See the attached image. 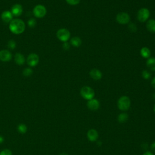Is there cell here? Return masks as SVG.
<instances>
[{
  "instance_id": "obj_19",
  "label": "cell",
  "mask_w": 155,
  "mask_h": 155,
  "mask_svg": "<svg viewBox=\"0 0 155 155\" xmlns=\"http://www.w3.org/2000/svg\"><path fill=\"white\" fill-rule=\"evenodd\" d=\"M70 42H71V44L72 45H73L74 47H78L81 45L82 41H81V39L79 37L75 36V37H73L71 39Z\"/></svg>"
},
{
  "instance_id": "obj_5",
  "label": "cell",
  "mask_w": 155,
  "mask_h": 155,
  "mask_svg": "<svg viewBox=\"0 0 155 155\" xmlns=\"http://www.w3.org/2000/svg\"><path fill=\"white\" fill-rule=\"evenodd\" d=\"M150 16V11L146 8H140L137 12V19L140 22H145Z\"/></svg>"
},
{
  "instance_id": "obj_31",
  "label": "cell",
  "mask_w": 155,
  "mask_h": 155,
  "mask_svg": "<svg viewBox=\"0 0 155 155\" xmlns=\"http://www.w3.org/2000/svg\"><path fill=\"white\" fill-rule=\"evenodd\" d=\"M151 85L153 87H154L155 88V77L153 79V80L151 81Z\"/></svg>"
},
{
  "instance_id": "obj_16",
  "label": "cell",
  "mask_w": 155,
  "mask_h": 155,
  "mask_svg": "<svg viewBox=\"0 0 155 155\" xmlns=\"http://www.w3.org/2000/svg\"><path fill=\"white\" fill-rule=\"evenodd\" d=\"M15 61L18 65H22L25 62V58L22 54L17 53L15 56Z\"/></svg>"
},
{
  "instance_id": "obj_21",
  "label": "cell",
  "mask_w": 155,
  "mask_h": 155,
  "mask_svg": "<svg viewBox=\"0 0 155 155\" xmlns=\"http://www.w3.org/2000/svg\"><path fill=\"white\" fill-rule=\"evenodd\" d=\"M18 131L21 133H25L27 132V126L24 124H19L18 126Z\"/></svg>"
},
{
  "instance_id": "obj_22",
  "label": "cell",
  "mask_w": 155,
  "mask_h": 155,
  "mask_svg": "<svg viewBox=\"0 0 155 155\" xmlns=\"http://www.w3.org/2000/svg\"><path fill=\"white\" fill-rule=\"evenodd\" d=\"M32 73H33L32 70L31 68H25L22 71V74L25 76H30L32 74Z\"/></svg>"
},
{
  "instance_id": "obj_27",
  "label": "cell",
  "mask_w": 155,
  "mask_h": 155,
  "mask_svg": "<svg viewBox=\"0 0 155 155\" xmlns=\"http://www.w3.org/2000/svg\"><path fill=\"white\" fill-rule=\"evenodd\" d=\"M67 2L71 5H77L79 3L80 0H66Z\"/></svg>"
},
{
  "instance_id": "obj_13",
  "label": "cell",
  "mask_w": 155,
  "mask_h": 155,
  "mask_svg": "<svg viewBox=\"0 0 155 155\" xmlns=\"http://www.w3.org/2000/svg\"><path fill=\"white\" fill-rule=\"evenodd\" d=\"M89 74H90V77L92 79H93L94 80H96V81L101 79L102 76L101 71L99 70L96 69V68H93V69L91 70Z\"/></svg>"
},
{
  "instance_id": "obj_4",
  "label": "cell",
  "mask_w": 155,
  "mask_h": 155,
  "mask_svg": "<svg viewBox=\"0 0 155 155\" xmlns=\"http://www.w3.org/2000/svg\"><path fill=\"white\" fill-rule=\"evenodd\" d=\"M56 36L60 41L65 42L70 39V33L66 28H61L58 30Z\"/></svg>"
},
{
  "instance_id": "obj_11",
  "label": "cell",
  "mask_w": 155,
  "mask_h": 155,
  "mask_svg": "<svg viewBox=\"0 0 155 155\" xmlns=\"http://www.w3.org/2000/svg\"><path fill=\"white\" fill-rule=\"evenodd\" d=\"M23 11V8L21 5L16 4H15L14 5H13V7H12V10H11V12L13 15V16H20Z\"/></svg>"
},
{
  "instance_id": "obj_15",
  "label": "cell",
  "mask_w": 155,
  "mask_h": 155,
  "mask_svg": "<svg viewBox=\"0 0 155 155\" xmlns=\"http://www.w3.org/2000/svg\"><path fill=\"white\" fill-rule=\"evenodd\" d=\"M147 28L151 33H155V20L150 19L147 22Z\"/></svg>"
},
{
  "instance_id": "obj_29",
  "label": "cell",
  "mask_w": 155,
  "mask_h": 155,
  "mask_svg": "<svg viewBox=\"0 0 155 155\" xmlns=\"http://www.w3.org/2000/svg\"><path fill=\"white\" fill-rule=\"evenodd\" d=\"M69 44H68V43H67V42H64V44H63V48H64V49H65V50H68V48H69Z\"/></svg>"
},
{
  "instance_id": "obj_8",
  "label": "cell",
  "mask_w": 155,
  "mask_h": 155,
  "mask_svg": "<svg viewBox=\"0 0 155 155\" xmlns=\"http://www.w3.org/2000/svg\"><path fill=\"white\" fill-rule=\"evenodd\" d=\"M39 56L35 53H31L29 54L27 59V62L30 67L36 66L39 62Z\"/></svg>"
},
{
  "instance_id": "obj_3",
  "label": "cell",
  "mask_w": 155,
  "mask_h": 155,
  "mask_svg": "<svg viewBox=\"0 0 155 155\" xmlns=\"http://www.w3.org/2000/svg\"><path fill=\"white\" fill-rule=\"evenodd\" d=\"M80 93L82 97L87 100H90L91 99H93L95 94L93 89L88 86L83 87L81 89Z\"/></svg>"
},
{
  "instance_id": "obj_34",
  "label": "cell",
  "mask_w": 155,
  "mask_h": 155,
  "mask_svg": "<svg viewBox=\"0 0 155 155\" xmlns=\"http://www.w3.org/2000/svg\"><path fill=\"white\" fill-rule=\"evenodd\" d=\"M60 155H68V154L67 153H62Z\"/></svg>"
},
{
  "instance_id": "obj_9",
  "label": "cell",
  "mask_w": 155,
  "mask_h": 155,
  "mask_svg": "<svg viewBox=\"0 0 155 155\" xmlns=\"http://www.w3.org/2000/svg\"><path fill=\"white\" fill-rule=\"evenodd\" d=\"M100 106L99 102L96 99H91L90 100H88L87 102V107L88 108L93 111L97 110Z\"/></svg>"
},
{
  "instance_id": "obj_1",
  "label": "cell",
  "mask_w": 155,
  "mask_h": 155,
  "mask_svg": "<svg viewBox=\"0 0 155 155\" xmlns=\"http://www.w3.org/2000/svg\"><path fill=\"white\" fill-rule=\"evenodd\" d=\"M25 25L22 20L20 19H13L9 24L10 30L15 34L18 35L23 33L25 30Z\"/></svg>"
},
{
  "instance_id": "obj_17",
  "label": "cell",
  "mask_w": 155,
  "mask_h": 155,
  "mask_svg": "<svg viewBox=\"0 0 155 155\" xmlns=\"http://www.w3.org/2000/svg\"><path fill=\"white\" fill-rule=\"evenodd\" d=\"M147 67L152 71H155V58H149L147 61Z\"/></svg>"
},
{
  "instance_id": "obj_25",
  "label": "cell",
  "mask_w": 155,
  "mask_h": 155,
  "mask_svg": "<svg viewBox=\"0 0 155 155\" xmlns=\"http://www.w3.org/2000/svg\"><path fill=\"white\" fill-rule=\"evenodd\" d=\"M0 155H12V153L8 149H4L0 152Z\"/></svg>"
},
{
  "instance_id": "obj_24",
  "label": "cell",
  "mask_w": 155,
  "mask_h": 155,
  "mask_svg": "<svg viewBox=\"0 0 155 155\" xmlns=\"http://www.w3.org/2000/svg\"><path fill=\"white\" fill-rule=\"evenodd\" d=\"M36 20L33 18H31L28 21V25L29 27H30L31 28L35 27L36 25Z\"/></svg>"
},
{
  "instance_id": "obj_7",
  "label": "cell",
  "mask_w": 155,
  "mask_h": 155,
  "mask_svg": "<svg viewBox=\"0 0 155 155\" xmlns=\"http://www.w3.org/2000/svg\"><path fill=\"white\" fill-rule=\"evenodd\" d=\"M116 21L120 24H128L130 21V17L127 13L120 12L116 16Z\"/></svg>"
},
{
  "instance_id": "obj_6",
  "label": "cell",
  "mask_w": 155,
  "mask_h": 155,
  "mask_svg": "<svg viewBox=\"0 0 155 155\" xmlns=\"http://www.w3.org/2000/svg\"><path fill=\"white\" fill-rule=\"evenodd\" d=\"M47 13L45 7L42 5H37L33 8V14L35 17L41 18L45 16Z\"/></svg>"
},
{
  "instance_id": "obj_2",
  "label": "cell",
  "mask_w": 155,
  "mask_h": 155,
  "mask_svg": "<svg viewBox=\"0 0 155 155\" xmlns=\"http://www.w3.org/2000/svg\"><path fill=\"white\" fill-rule=\"evenodd\" d=\"M130 99L126 96L120 97L117 101V107L120 110L122 111H126L128 110L130 107Z\"/></svg>"
},
{
  "instance_id": "obj_33",
  "label": "cell",
  "mask_w": 155,
  "mask_h": 155,
  "mask_svg": "<svg viewBox=\"0 0 155 155\" xmlns=\"http://www.w3.org/2000/svg\"><path fill=\"white\" fill-rule=\"evenodd\" d=\"M3 141H4V138L1 136H0V143L3 142Z\"/></svg>"
},
{
  "instance_id": "obj_32",
  "label": "cell",
  "mask_w": 155,
  "mask_h": 155,
  "mask_svg": "<svg viewBox=\"0 0 155 155\" xmlns=\"http://www.w3.org/2000/svg\"><path fill=\"white\" fill-rule=\"evenodd\" d=\"M143 155H154V154L153 153H151L150 151H147L145 153H143Z\"/></svg>"
},
{
  "instance_id": "obj_35",
  "label": "cell",
  "mask_w": 155,
  "mask_h": 155,
  "mask_svg": "<svg viewBox=\"0 0 155 155\" xmlns=\"http://www.w3.org/2000/svg\"><path fill=\"white\" fill-rule=\"evenodd\" d=\"M153 110H154V113H155V105H154V108H153Z\"/></svg>"
},
{
  "instance_id": "obj_10",
  "label": "cell",
  "mask_w": 155,
  "mask_h": 155,
  "mask_svg": "<svg viewBox=\"0 0 155 155\" xmlns=\"http://www.w3.org/2000/svg\"><path fill=\"white\" fill-rule=\"evenodd\" d=\"M12 53L7 50L0 51V60L3 62H8L12 59Z\"/></svg>"
},
{
  "instance_id": "obj_26",
  "label": "cell",
  "mask_w": 155,
  "mask_h": 155,
  "mask_svg": "<svg viewBox=\"0 0 155 155\" xmlns=\"http://www.w3.org/2000/svg\"><path fill=\"white\" fill-rule=\"evenodd\" d=\"M8 47L11 49L15 48L16 47V42L13 40L9 41L8 42Z\"/></svg>"
},
{
  "instance_id": "obj_28",
  "label": "cell",
  "mask_w": 155,
  "mask_h": 155,
  "mask_svg": "<svg viewBox=\"0 0 155 155\" xmlns=\"http://www.w3.org/2000/svg\"><path fill=\"white\" fill-rule=\"evenodd\" d=\"M128 29L131 31V32H135L137 30L136 25L134 24H130L128 25Z\"/></svg>"
},
{
  "instance_id": "obj_23",
  "label": "cell",
  "mask_w": 155,
  "mask_h": 155,
  "mask_svg": "<svg viewBox=\"0 0 155 155\" xmlns=\"http://www.w3.org/2000/svg\"><path fill=\"white\" fill-rule=\"evenodd\" d=\"M142 77L145 79H150V77H151V74L150 73L146 70H144L142 73Z\"/></svg>"
},
{
  "instance_id": "obj_30",
  "label": "cell",
  "mask_w": 155,
  "mask_h": 155,
  "mask_svg": "<svg viewBox=\"0 0 155 155\" xmlns=\"http://www.w3.org/2000/svg\"><path fill=\"white\" fill-rule=\"evenodd\" d=\"M151 150L153 151V152H155V142L154 143H153L151 145Z\"/></svg>"
},
{
  "instance_id": "obj_20",
  "label": "cell",
  "mask_w": 155,
  "mask_h": 155,
  "mask_svg": "<svg viewBox=\"0 0 155 155\" xmlns=\"http://www.w3.org/2000/svg\"><path fill=\"white\" fill-rule=\"evenodd\" d=\"M128 119V116L127 113H120L119 116H118V117H117V119H118V121L120 123H124V122H125Z\"/></svg>"
},
{
  "instance_id": "obj_12",
  "label": "cell",
  "mask_w": 155,
  "mask_h": 155,
  "mask_svg": "<svg viewBox=\"0 0 155 155\" xmlns=\"http://www.w3.org/2000/svg\"><path fill=\"white\" fill-rule=\"evenodd\" d=\"M13 16L12 12L10 11H8V10L3 12L1 14V19L5 23L10 22L12 21Z\"/></svg>"
},
{
  "instance_id": "obj_18",
  "label": "cell",
  "mask_w": 155,
  "mask_h": 155,
  "mask_svg": "<svg viewBox=\"0 0 155 155\" xmlns=\"http://www.w3.org/2000/svg\"><path fill=\"white\" fill-rule=\"evenodd\" d=\"M140 54L144 58H148L151 55V51L147 47H143L140 50Z\"/></svg>"
},
{
  "instance_id": "obj_14",
  "label": "cell",
  "mask_w": 155,
  "mask_h": 155,
  "mask_svg": "<svg viewBox=\"0 0 155 155\" xmlns=\"http://www.w3.org/2000/svg\"><path fill=\"white\" fill-rule=\"evenodd\" d=\"M98 133L97 131L94 129H91L89 130L87 133V137L89 140L91 142L96 141L98 138Z\"/></svg>"
}]
</instances>
